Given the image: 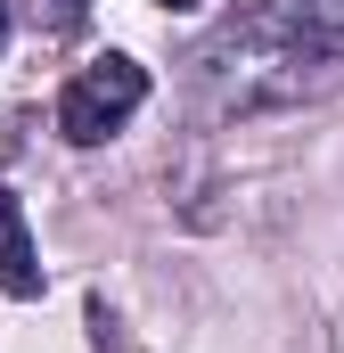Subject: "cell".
<instances>
[{
	"label": "cell",
	"mask_w": 344,
	"mask_h": 353,
	"mask_svg": "<svg viewBox=\"0 0 344 353\" xmlns=\"http://www.w3.org/2000/svg\"><path fill=\"white\" fill-rule=\"evenodd\" d=\"M33 17H41L50 33H74V25H83V0H33Z\"/></svg>",
	"instance_id": "cell-5"
},
{
	"label": "cell",
	"mask_w": 344,
	"mask_h": 353,
	"mask_svg": "<svg viewBox=\"0 0 344 353\" xmlns=\"http://www.w3.org/2000/svg\"><path fill=\"white\" fill-rule=\"evenodd\" d=\"M238 17L287 25V33H312V41H344V0H238Z\"/></svg>",
	"instance_id": "cell-4"
},
{
	"label": "cell",
	"mask_w": 344,
	"mask_h": 353,
	"mask_svg": "<svg viewBox=\"0 0 344 353\" xmlns=\"http://www.w3.org/2000/svg\"><path fill=\"white\" fill-rule=\"evenodd\" d=\"M164 8H197V0H164Z\"/></svg>",
	"instance_id": "cell-7"
},
{
	"label": "cell",
	"mask_w": 344,
	"mask_h": 353,
	"mask_svg": "<svg viewBox=\"0 0 344 353\" xmlns=\"http://www.w3.org/2000/svg\"><path fill=\"white\" fill-rule=\"evenodd\" d=\"M0 50H8V0H0Z\"/></svg>",
	"instance_id": "cell-6"
},
{
	"label": "cell",
	"mask_w": 344,
	"mask_h": 353,
	"mask_svg": "<svg viewBox=\"0 0 344 353\" xmlns=\"http://www.w3.org/2000/svg\"><path fill=\"white\" fill-rule=\"evenodd\" d=\"M140 107H148V66L123 58V50H107V58L74 66V83L58 90V132H66L74 148H98V140H115Z\"/></svg>",
	"instance_id": "cell-2"
},
{
	"label": "cell",
	"mask_w": 344,
	"mask_h": 353,
	"mask_svg": "<svg viewBox=\"0 0 344 353\" xmlns=\"http://www.w3.org/2000/svg\"><path fill=\"white\" fill-rule=\"evenodd\" d=\"M0 296H41V263H33V230H25V205L17 189L0 181Z\"/></svg>",
	"instance_id": "cell-3"
},
{
	"label": "cell",
	"mask_w": 344,
	"mask_h": 353,
	"mask_svg": "<svg viewBox=\"0 0 344 353\" xmlns=\"http://www.w3.org/2000/svg\"><path fill=\"white\" fill-rule=\"evenodd\" d=\"M189 83L213 115L303 107V99L344 90V41H312V33H287V25H262V17H230L189 58Z\"/></svg>",
	"instance_id": "cell-1"
}]
</instances>
